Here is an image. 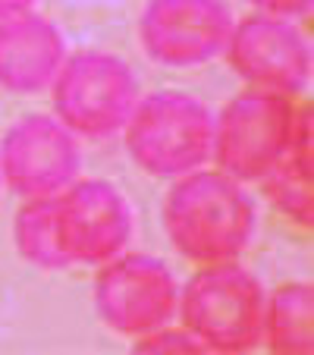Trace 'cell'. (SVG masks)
Instances as JSON below:
<instances>
[{"label":"cell","instance_id":"obj_14","mask_svg":"<svg viewBox=\"0 0 314 355\" xmlns=\"http://www.w3.org/2000/svg\"><path fill=\"white\" fill-rule=\"evenodd\" d=\"M13 242L26 261L44 270H60L73 264L60 248L57 236V195H38L28 198L13 220Z\"/></svg>","mask_w":314,"mask_h":355},{"label":"cell","instance_id":"obj_2","mask_svg":"<svg viewBox=\"0 0 314 355\" xmlns=\"http://www.w3.org/2000/svg\"><path fill=\"white\" fill-rule=\"evenodd\" d=\"M268 293L248 268L233 261L204 264L180 289L182 327L207 352H252L264 336Z\"/></svg>","mask_w":314,"mask_h":355},{"label":"cell","instance_id":"obj_4","mask_svg":"<svg viewBox=\"0 0 314 355\" xmlns=\"http://www.w3.org/2000/svg\"><path fill=\"white\" fill-rule=\"evenodd\" d=\"M57 120L73 135L110 139L126 126L139 101V82L126 60L107 51L67 54L54 76Z\"/></svg>","mask_w":314,"mask_h":355},{"label":"cell","instance_id":"obj_10","mask_svg":"<svg viewBox=\"0 0 314 355\" xmlns=\"http://www.w3.org/2000/svg\"><path fill=\"white\" fill-rule=\"evenodd\" d=\"M223 54L242 79L252 82V88L293 98L311 79V47L283 16L252 13L242 22H233Z\"/></svg>","mask_w":314,"mask_h":355},{"label":"cell","instance_id":"obj_6","mask_svg":"<svg viewBox=\"0 0 314 355\" xmlns=\"http://www.w3.org/2000/svg\"><path fill=\"white\" fill-rule=\"evenodd\" d=\"M94 309L116 334L145 336L176 318L180 283L161 258L123 248L94 277Z\"/></svg>","mask_w":314,"mask_h":355},{"label":"cell","instance_id":"obj_12","mask_svg":"<svg viewBox=\"0 0 314 355\" xmlns=\"http://www.w3.org/2000/svg\"><path fill=\"white\" fill-rule=\"evenodd\" d=\"M311 107L295 104L293 114V139L286 155L280 157L274 170L264 176V192L277 205L280 214H286L295 227H314V186H311Z\"/></svg>","mask_w":314,"mask_h":355},{"label":"cell","instance_id":"obj_13","mask_svg":"<svg viewBox=\"0 0 314 355\" xmlns=\"http://www.w3.org/2000/svg\"><path fill=\"white\" fill-rule=\"evenodd\" d=\"M270 352L311 355L314 349V289L308 280L277 286L264 305V336Z\"/></svg>","mask_w":314,"mask_h":355},{"label":"cell","instance_id":"obj_16","mask_svg":"<svg viewBox=\"0 0 314 355\" xmlns=\"http://www.w3.org/2000/svg\"><path fill=\"white\" fill-rule=\"evenodd\" d=\"M248 3H254L261 13L283 16V19H289V16H302V13L311 10V0H248Z\"/></svg>","mask_w":314,"mask_h":355},{"label":"cell","instance_id":"obj_17","mask_svg":"<svg viewBox=\"0 0 314 355\" xmlns=\"http://www.w3.org/2000/svg\"><path fill=\"white\" fill-rule=\"evenodd\" d=\"M35 0H0V19H10V16L28 13Z\"/></svg>","mask_w":314,"mask_h":355},{"label":"cell","instance_id":"obj_1","mask_svg":"<svg viewBox=\"0 0 314 355\" xmlns=\"http://www.w3.org/2000/svg\"><path fill=\"white\" fill-rule=\"evenodd\" d=\"M254 201L239 180L223 170H192L180 176L164 205V227L180 255L198 264L233 261L254 236Z\"/></svg>","mask_w":314,"mask_h":355},{"label":"cell","instance_id":"obj_3","mask_svg":"<svg viewBox=\"0 0 314 355\" xmlns=\"http://www.w3.org/2000/svg\"><path fill=\"white\" fill-rule=\"evenodd\" d=\"M126 151L151 176H186L211 157L214 114L189 92H154L135 101L126 126Z\"/></svg>","mask_w":314,"mask_h":355},{"label":"cell","instance_id":"obj_8","mask_svg":"<svg viewBox=\"0 0 314 355\" xmlns=\"http://www.w3.org/2000/svg\"><path fill=\"white\" fill-rule=\"evenodd\" d=\"M57 236L76 264H104L132 236L129 201L107 180H73L57 192Z\"/></svg>","mask_w":314,"mask_h":355},{"label":"cell","instance_id":"obj_7","mask_svg":"<svg viewBox=\"0 0 314 355\" xmlns=\"http://www.w3.org/2000/svg\"><path fill=\"white\" fill-rule=\"evenodd\" d=\"M79 141L57 116L28 114L0 141V180L16 195H57L79 176Z\"/></svg>","mask_w":314,"mask_h":355},{"label":"cell","instance_id":"obj_11","mask_svg":"<svg viewBox=\"0 0 314 355\" xmlns=\"http://www.w3.org/2000/svg\"><path fill=\"white\" fill-rule=\"evenodd\" d=\"M67 60L60 28L41 13L0 19V85L7 92L32 94L51 85Z\"/></svg>","mask_w":314,"mask_h":355},{"label":"cell","instance_id":"obj_5","mask_svg":"<svg viewBox=\"0 0 314 355\" xmlns=\"http://www.w3.org/2000/svg\"><path fill=\"white\" fill-rule=\"evenodd\" d=\"M295 101L268 88H245L214 116L211 157L239 182H261L286 155Z\"/></svg>","mask_w":314,"mask_h":355},{"label":"cell","instance_id":"obj_15","mask_svg":"<svg viewBox=\"0 0 314 355\" xmlns=\"http://www.w3.org/2000/svg\"><path fill=\"white\" fill-rule=\"evenodd\" d=\"M135 352H207V349L201 346L198 336H192L186 327L176 330V327H170V324H164V327L139 336V340H135Z\"/></svg>","mask_w":314,"mask_h":355},{"label":"cell","instance_id":"obj_9","mask_svg":"<svg viewBox=\"0 0 314 355\" xmlns=\"http://www.w3.org/2000/svg\"><path fill=\"white\" fill-rule=\"evenodd\" d=\"M233 13L223 0H148L139 38L151 60L164 67H198L223 54Z\"/></svg>","mask_w":314,"mask_h":355}]
</instances>
